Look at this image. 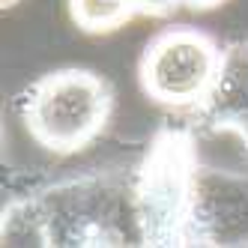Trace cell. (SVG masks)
<instances>
[{"instance_id": "6da1fadb", "label": "cell", "mask_w": 248, "mask_h": 248, "mask_svg": "<svg viewBox=\"0 0 248 248\" xmlns=\"http://www.w3.org/2000/svg\"><path fill=\"white\" fill-rule=\"evenodd\" d=\"M111 117V87L87 69H60L27 90L24 123L30 138L51 153H78Z\"/></svg>"}, {"instance_id": "7a4b0ae2", "label": "cell", "mask_w": 248, "mask_h": 248, "mask_svg": "<svg viewBox=\"0 0 248 248\" xmlns=\"http://www.w3.org/2000/svg\"><path fill=\"white\" fill-rule=\"evenodd\" d=\"M194 155L188 140L165 138L150 153L138 186V224L150 245H186L191 194H194Z\"/></svg>"}, {"instance_id": "3957f363", "label": "cell", "mask_w": 248, "mask_h": 248, "mask_svg": "<svg viewBox=\"0 0 248 248\" xmlns=\"http://www.w3.org/2000/svg\"><path fill=\"white\" fill-rule=\"evenodd\" d=\"M221 63V48L206 33L170 27L147 45L140 57V87L168 108H198Z\"/></svg>"}, {"instance_id": "277c9868", "label": "cell", "mask_w": 248, "mask_h": 248, "mask_svg": "<svg viewBox=\"0 0 248 248\" xmlns=\"http://www.w3.org/2000/svg\"><path fill=\"white\" fill-rule=\"evenodd\" d=\"M117 191L90 188L87 183L48 191L42 212L45 245H120Z\"/></svg>"}, {"instance_id": "5b68a950", "label": "cell", "mask_w": 248, "mask_h": 248, "mask_svg": "<svg viewBox=\"0 0 248 248\" xmlns=\"http://www.w3.org/2000/svg\"><path fill=\"white\" fill-rule=\"evenodd\" d=\"M198 117L212 132H233L248 147V42L221 51V63L209 93L198 105Z\"/></svg>"}, {"instance_id": "8992f818", "label": "cell", "mask_w": 248, "mask_h": 248, "mask_svg": "<svg viewBox=\"0 0 248 248\" xmlns=\"http://www.w3.org/2000/svg\"><path fill=\"white\" fill-rule=\"evenodd\" d=\"M72 21L87 33H111L123 27L132 15V0H69Z\"/></svg>"}, {"instance_id": "52a82bcc", "label": "cell", "mask_w": 248, "mask_h": 248, "mask_svg": "<svg viewBox=\"0 0 248 248\" xmlns=\"http://www.w3.org/2000/svg\"><path fill=\"white\" fill-rule=\"evenodd\" d=\"M176 3H183V0H132L135 12L140 15H168L176 9Z\"/></svg>"}, {"instance_id": "ba28073f", "label": "cell", "mask_w": 248, "mask_h": 248, "mask_svg": "<svg viewBox=\"0 0 248 248\" xmlns=\"http://www.w3.org/2000/svg\"><path fill=\"white\" fill-rule=\"evenodd\" d=\"M183 3H188L194 9H212V6H218L221 0H183Z\"/></svg>"}, {"instance_id": "9c48e42d", "label": "cell", "mask_w": 248, "mask_h": 248, "mask_svg": "<svg viewBox=\"0 0 248 248\" xmlns=\"http://www.w3.org/2000/svg\"><path fill=\"white\" fill-rule=\"evenodd\" d=\"M15 3H18V0H3V9H6V6H15Z\"/></svg>"}]
</instances>
